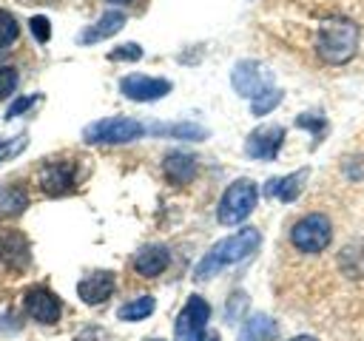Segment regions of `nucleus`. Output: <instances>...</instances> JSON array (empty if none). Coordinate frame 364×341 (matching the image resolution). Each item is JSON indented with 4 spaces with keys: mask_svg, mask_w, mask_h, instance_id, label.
I'll use <instances>...</instances> for the list:
<instances>
[{
    "mask_svg": "<svg viewBox=\"0 0 364 341\" xmlns=\"http://www.w3.org/2000/svg\"><path fill=\"white\" fill-rule=\"evenodd\" d=\"M316 54L327 65H344L358 51V23L350 17H327L316 28Z\"/></svg>",
    "mask_w": 364,
    "mask_h": 341,
    "instance_id": "f257e3e1",
    "label": "nucleus"
},
{
    "mask_svg": "<svg viewBox=\"0 0 364 341\" xmlns=\"http://www.w3.org/2000/svg\"><path fill=\"white\" fill-rule=\"evenodd\" d=\"M259 242H262V233L256 230V227H242V230H236L233 236H225V239H219L210 250H208V256L196 264V278H210L216 270H222L225 264H236V261H242V259H247L253 250H259Z\"/></svg>",
    "mask_w": 364,
    "mask_h": 341,
    "instance_id": "f03ea898",
    "label": "nucleus"
},
{
    "mask_svg": "<svg viewBox=\"0 0 364 341\" xmlns=\"http://www.w3.org/2000/svg\"><path fill=\"white\" fill-rule=\"evenodd\" d=\"M333 242V222L327 213H304L290 227V244L304 256H318Z\"/></svg>",
    "mask_w": 364,
    "mask_h": 341,
    "instance_id": "7ed1b4c3",
    "label": "nucleus"
},
{
    "mask_svg": "<svg viewBox=\"0 0 364 341\" xmlns=\"http://www.w3.org/2000/svg\"><path fill=\"white\" fill-rule=\"evenodd\" d=\"M256 199H259L256 182H250V179L230 182L228 190L219 199V207H216L219 224H239V222H245L250 216V210L256 207Z\"/></svg>",
    "mask_w": 364,
    "mask_h": 341,
    "instance_id": "20e7f679",
    "label": "nucleus"
},
{
    "mask_svg": "<svg viewBox=\"0 0 364 341\" xmlns=\"http://www.w3.org/2000/svg\"><path fill=\"white\" fill-rule=\"evenodd\" d=\"M142 134H145V125L131 117H105L91 122L82 131V139L91 145H122V142L139 139Z\"/></svg>",
    "mask_w": 364,
    "mask_h": 341,
    "instance_id": "39448f33",
    "label": "nucleus"
},
{
    "mask_svg": "<svg viewBox=\"0 0 364 341\" xmlns=\"http://www.w3.org/2000/svg\"><path fill=\"white\" fill-rule=\"evenodd\" d=\"M37 185L51 199L71 193L77 188V162L68 156H54V159L43 162L37 170Z\"/></svg>",
    "mask_w": 364,
    "mask_h": 341,
    "instance_id": "423d86ee",
    "label": "nucleus"
},
{
    "mask_svg": "<svg viewBox=\"0 0 364 341\" xmlns=\"http://www.w3.org/2000/svg\"><path fill=\"white\" fill-rule=\"evenodd\" d=\"M208 318H210V304L202 296H191L185 301V307L179 310V315H176L173 338L176 341H202Z\"/></svg>",
    "mask_w": 364,
    "mask_h": 341,
    "instance_id": "0eeeda50",
    "label": "nucleus"
},
{
    "mask_svg": "<svg viewBox=\"0 0 364 341\" xmlns=\"http://www.w3.org/2000/svg\"><path fill=\"white\" fill-rule=\"evenodd\" d=\"M230 82H233L236 94H239V97H247L250 102L259 99L264 91L273 88V85H270V82H273L270 71H267L264 65L253 63V60H242V63H236V68H233V74H230Z\"/></svg>",
    "mask_w": 364,
    "mask_h": 341,
    "instance_id": "6e6552de",
    "label": "nucleus"
},
{
    "mask_svg": "<svg viewBox=\"0 0 364 341\" xmlns=\"http://www.w3.org/2000/svg\"><path fill=\"white\" fill-rule=\"evenodd\" d=\"M23 310L40 324H57L63 315V301L48 287H31L23 296Z\"/></svg>",
    "mask_w": 364,
    "mask_h": 341,
    "instance_id": "1a4fd4ad",
    "label": "nucleus"
},
{
    "mask_svg": "<svg viewBox=\"0 0 364 341\" xmlns=\"http://www.w3.org/2000/svg\"><path fill=\"white\" fill-rule=\"evenodd\" d=\"M119 91H122L128 99H136V102H154V99H162V97L171 91V82L162 80V77L128 74V77L119 80Z\"/></svg>",
    "mask_w": 364,
    "mask_h": 341,
    "instance_id": "9d476101",
    "label": "nucleus"
},
{
    "mask_svg": "<svg viewBox=\"0 0 364 341\" xmlns=\"http://www.w3.org/2000/svg\"><path fill=\"white\" fill-rule=\"evenodd\" d=\"M284 142V128L282 125H262L256 131H250L245 151L250 159H276L279 148Z\"/></svg>",
    "mask_w": 364,
    "mask_h": 341,
    "instance_id": "9b49d317",
    "label": "nucleus"
},
{
    "mask_svg": "<svg viewBox=\"0 0 364 341\" xmlns=\"http://www.w3.org/2000/svg\"><path fill=\"white\" fill-rule=\"evenodd\" d=\"M114 284H117V278H114L111 270H94V273H88L85 278H80L77 296H80L85 304L94 307V304L108 301V296L114 293Z\"/></svg>",
    "mask_w": 364,
    "mask_h": 341,
    "instance_id": "f8f14e48",
    "label": "nucleus"
},
{
    "mask_svg": "<svg viewBox=\"0 0 364 341\" xmlns=\"http://www.w3.org/2000/svg\"><path fill=\"white\" fill-rule=\"evenodd\" d=\"M168 264H171V253L162 244H145L134 256V270L139 276H145V278H156L159 273L168 270Z\"/></svg>",
    "mask_w": 364,
    "mask_h": 341,
    "instance_id": "ddd939ff",
    "label": "nucleus"
},
{
    "mask_svg": "<svg viewBox=\"0 0 364 341\" xmlns=\"http://www.w3.org/2000/svg\"><path fill=\"white\" fill-rule=\"evenodd\" d=\"M162 173L168 182L173 185H188L193 182L196 176V156L193 153H185V151H171L165 159H162Z\"/></svg>",
    "mask_w": 364,
    "mask_h": 341,
    "instance_id": "4468645a",
    "label": "nucleus"
},
{
    "mask_svg": "<svg viewBox=\"0 0 364 341\" xmlns=\"http://www.w3.org/2000/svg\"><path fill=\"white\" fill-rule=\"evenodd\" d=\"M122 26H125V14H122V11H117V9H111V11H105L97 23H91L85 31H80L77 43H80V45H91V43L108 40V37H114Z\"/></svg>",
    "mask_w": 364,
    "mask_h": 341,
    "instance_id": "2eb2a0df",
    "label": "nucleus"
},
{
    "mask_svg": "<svg viewBox=\"0 0 364 341\" xmlns=\"http://www.w3.org/2000/svg\"><path fill=\"white\" fill-rule=\"evenodd\" d=\"M0 261H3L6 267H11V270L28 267L31 253H28V242H26L23 233L11 230V233H6V236L0 239Z\"/></svg>",
    "mask_w": 364,
    "mask_h": 341,
    "instance_id": "dca6fc26",
    "label": "nucleus"
},
{
    "mask_svg": "<svg viewBox=\"0 0 364 341\" xmlns=\"http://www.w3.org/2000/svg\"><path fill=\"white\" fill-rule=\"evenodd\" d=\"M336 267L344 278H364V239L344 244L336 256Z\"/></svg>",
    "mask_w": 364,
    "mask_h": 341,
    "instance_id": "f3484780",
    "label": "nucleus"
},
{
    "mask_svg": "<svg viewBox=\"0 0 364 341\" xmlns=\"http://www.w3.org/2000/svg\"><path fill=\"white\" fill-rule=\"evenodd\" d=\"M307 176H310V170L301 168V170H296V173H290V176L270 179V182L264 185V196H279L282 202H293V199L299 196V190H301V185H304Z\"/></svg>",
    "mask_w": 364,
    "mask_h": 341,
    "instance_id": "a211bd4d",
    "label": "nucleus"
},
{
    "mask_svg": "<svg viewBox=\"0 0 364 341\" xmlns=\"http://www.w3.org/2000/svg\"><path fill=\"white\" fill-rule=\"evenodd\" d=\"M276 332H279L276 321H273L270 315L256 313V315H250V318L242 324V330H239V341H273Z\"/></svg>",
    "mask_w": 364,
    "mask_h": 341,
    "instance_id": "6ab92c4d",
    "label": "nucleus"
},
{
    "mask_svg": "<svg viewBox=\"0 0 364 341\" xmlns=\"http://www.w3.org/2000/svg\"><path fill=\"white\" fill-rule=\"evenodd\" d=\"M28 207V193L17 182H6L0 188V213L3 216H20Z\"/></svg>",
    "mask_w": 364,
    "mask_h": 341,
    "instance_id": "aec40b11",
    "label": "nucleus"
},
{
    "mask_svg": "<svg viewBox=\"0 0 364 341\" xmlns=\"http://www.w3.org/2000/svg\"><path fill=\"white\" fill-rule=\"evenodd\" d=\"M154 307H156L154 296H139V298H134V301H125L117 315H119L122 321H142V318H148V315L154 313Z\"/></svg>",
    "mask_w": 364,
    "mask_h": 341,
    "instance_id": "412c9836",
    "label": "nucleus"
},
{
    "mask_svg": "<svg viewBox=\"0 0 364 341\" xmlns=\"http://www.w3.org/2000/svg\"><path fill=\"white\" fill-rule=\"evenodd\" d=\"M156 134H168V136H179V139H205L208 131L191 122H176V125H156Z\"/></svg>",
    "mask_w": 364,
    "mask_h": 341,
    "instance_id": "4be33fe9",
    "label": "nucleus"
},
{
    "mask_svg": "<svg viewBox=\"0 0 364 341\" xmlns=\"http://www.w3.org/2000/svg\"><path fill=\"white\" fill-rule=\"evenodd\" d=\"M17 37H20V23H17V17H14L11 11L0 9V48L11 45Z\"/></svg>",
    "mask_w": 364,
    "mask_h": 341,
    "instance_id": "5701e85b",
    "label": "nucleus"
},
{
    "mask_svg": "<svg viewBox=\"0 0 364 341\" xmlns=\"http://www.w3.org/2000/svg\"><path fill=\"white\" fill-rule=\"evenodd\" d=\"M279 102H282V91H279V88H270V91H264L259 99L250 102V111H253L256 117H264V114H270Z\"/></svg>",
    "mask_w": 364,
    "mask_h": 341,
    "instance_id": "b1692460",
    "label": "nucleus"
},
{
    "mask_svg": "<svg viewBox=\"0 0 364 341\" xmlns=\"http://www.w3.org/2000/svg\"><path fill=\"white\" fill-rule=\"evenodd\" d=\"M17 82H20L17 68L14 65H0V99H9L17 91Z\"/></svg>",
    "mask_w": 364,
    "mask_h": 341,
    "instance_id": "393cba45",
    "label": "nucleus"
},
{
    "mask_svg": "<svg viewBox=\"0 0 364 341\" xmlns=\"http://www.w3.org/2000/svg\"><path fill=\"white\" fill-rule=\"evenodd\" d=\"M28 28H31V34H34L37 43H48V40H51V23H48V17L34 14V17L28 20Z\"/></svg>",
    "mask_w": 364,
    "mask_h": 341,
    "instance_id": "a878e982",
    "label": "nucleus"
},
{
    "mask_svg": "<svg viewBox=\"0 0 364 341\" xmlns=\"http://www.w3.org/2000/svg\"><path fill=\"white\" fill-rule=\"evenodd\" d=\"M139 57H142V48L136 43H125V45H119L108 54V60H131V63H136Z\"/></svg>",
    "mask_w": 364,
    "mask_h": 341,
    "instance_id": "bb28decb",
    "label": "nucleus"
},
{
    "mask_svg": "<svg viewBox=\"0 0 364 341\" xmlns=\"http://www.w3.org/2000/svg\"><path fill=\"white\" fill-rule=\"evenodd\" d=\"M296 125H299V128H310V131L321 134V131H324V125H327V119H324V117H318V114H301V117L296 119Z\"/></svg>",
    "mask_w": 364,
    "mask_h": 341,
    "instance_id": "cd10ccee",
    "label": "nucleus"
},
{
    "mask_svg": "<svg viewBox=\"0 0 364 341\" xmlns=\"http://www.w3.org/2000/svg\"><path fill=\"white\" fill-rule=\"evenodd\" d=\"M26 142H28L26 136H17V139H11V142H0V162H3V159H11L17 151H23Z\"/></svg>",
    "mask_w": 364,
    "mask_h": 341,
    "instance_id": "c85d7f7f",
    "label": "nucleus"
},
{
    "mask_svg": "<svg viewBox=\"0 0 364 341\" xmlns=\"http://www.w3.org/2000/svg\"><path fill=\"white\" fill-rule=\"evenodd\" d=\"M37 97H20V99H14L11 105H9V111H6V119H14V117H20L31 102H34Z\"/></svg>",
    "mask_w": 364,
    "mask_h": 341,
    "instance_id": "c756f323",
    "label": "nucleus"
},
{
    "mask_svg": "<svg viewBox=\"0 0 364 341\" xmlns=\"http://www.w3.org/2000/svg\"><path fill=\"white\" fill-rule=\"evenodd\" d=\"M290 341H318V338H313V335H296V338H290Z\"/></svg>",
    "mask_w": 364,
    "mask_h": 341,
    "instance_id": "7c9ffc66",
    "label": "nucleus"
},
{
    "mask_svg": "<svg viewBox=\"0 0 364 341\" xmlns=\"http://www.w3.org/2000/svg\"><path fill=\"white\" fill-rule=\"evenodd\" d=\"M202 341H222L219 335H208V338H202Z\"/></svg>",
    "mask_w": 364,
    "mask_h": 341,
    "instance_id": "2f4dec72",
    "label": "nucleus"
},
{
    "mask_svg": "<svg viewBox=\"0 0 364 341\" xmlns=\"http://www.w3.org/2000/svg\"><path fill=\"white\" fill-rule=\"evenodd\" d=\"M108 3H119L122 6V3H131V0H108Z\"/></svg>",
    "mask_w": 364,
    "mask_h": 341,
    "instance_id": "473e14b6",
    "label": "nucleus"
},
{
    "mask_svg": "<svg viewBox=\"0 0 364 341\" xmlns=\"http://www.w3.org/2000/svg\"><path fill=\"white\" fill-rule=\"evenodd\" d=\"M148 341H162V338H148Z\"/></svg>",
    "mask_w": 364,
    "mask_h": 341,
    "instance_id": "72a5a7b5",
    "label": "nucleus"
}]
</instances>
